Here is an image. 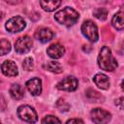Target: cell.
I'll use <instances>...</instances> for the list:
<instances>
[{
	"label": "cell",
	"instance_id": "23",
	"mask_svg": "<svg viewBox=\"0 0 124 124\" xmlns=\"http://www.w3.org/2000/svg\"><path fill=\"white\" fill-rule=\"evenodd\" d=\"M114 104L120 109H124V97H119L118 99H116L115 102H114Z\"/></svg>",
	"mask_w": 124,
	"mask_h": 124
},
{
	"label": "cell",
	"instance_id": "8",
	"mask_svg": "<svg viewBox=\"0 0 124 124\" xmlns=\"http://www.w3.org/2000/svg\"><path fill=\"white\" fill-rule=\"evenodd\" d=\"M78 79L73 76H69L57 83V88L59 90L71 92V91H75L78 88Z\"/></svg>",
	"mask_w": 124,
	"mask_h": 124
},
{
	"label": "cell",
	"instance_id": "14",
	"mask_svg": "<svg viewBox=\"0 0 124 124\" xmlns=\"http://www.w3.org/2000/svg\"><path fill=\"white\" fill-rule=\"evenodd\" d=\"M111 24L117 30L124 29V12L120 11L116 13L111 19Z\"/></svg>",
	"mask_w": 124,
	"mask_h": 124
},
{
	"label": "cell",
	"instance_id": "3",
	"mask_svg": "<svg viewBox=\"0 0 124 124\" xmlns=\"http://www.w3.org/2000/svg\"><path fill=\"white\" fill-rule=\"evenodd\" d=\"M17 115L21 120L27 123H30V124H33L38 120V115H37L36 110L28 105H23V106L18 107Z\"/></svg>",
	"mask_w": 124,
	"mask_h": 124
},
{
	"label": "cell",
	"instance_id": "2",
	"mask_svg": "<svg viewBox=\"0 0 124 124\" xmlns=\"http://www.w3.org/2000/svg\"><path fill=\"white\" fill-rule=\"evenodd\" d=\"M78 17H79L78 13L70 7H66L54 15L55 20L61 25H64L67 27L74 25L78 20Z\"/></svg>",
	"mask_w": 124,
	"mask_h": 124
},
{
	"label": "cell",
	"instance_id": "13",
	"mask_svg": "<svg viewBox=\"0 0 124 124\" xmlns=\"http://www.w3.org/2000/svg\"><path fill=\"white\" fill-rule=\"evenodd\" d=\"M53 36H54V33L49 28H41L36 33V38L42 43L49 42L53 38Z\"/></svg>",
	"mask_w": 124,
	"mask_h": 124
},
{
	"label": "cell",
	"instance_id": "17",
	"mask_svg": "<svg viewBox=\"0 0 124 124\" xmlns=\"http://www.w3.org/2000/svg\"><path fill=\"white\" fill-rule=\"evenodd\" d=\"M46 68L47 71L54 73V74H60L63 71L61 64L59 62H56V61H49L48 63H46Z\"/></svg>",
	"mask_w": 124,
	"mask_h": 124
},
{
	"label": "cell",
	"instance_id": "9",
	"mask_svg": "<svg viewBox=\"0 0 124 124\" xmlns=\"http://www.w3.org/2000/svg\"><path fill=\"white\" fill-rule=\"evenodd\" d=\"M2 73L7 77H16L18 75L16 64L12 60H6L1 65Z\"/></svg>",
	"mask_w": 124,
	"mask_h": 124
},
{
	"label": "cell",
	"instance_id": "7",
	"mask_svg": "<svg viewBox=\"0 0 124 124\" xmlns=\"http://www.w3.org/2000/svg\"><path fill=\"white\" fill-rule=\"evenodd\" d=\"M32 45H33L32 39L29 36H23V37L19 38L16 42V44H15V50L17 53H20V54L26 53V52H28L31 49Z\"/></svg>",
	"mask_w": 124,
	"mask_h": 124
},
{
	"label": "cell",
	"instance_id": "15",
	"mask_svg": "<svg viewBox=\"0 0 124 124\" xmlns=\"http://www.w3.org/2000/svg\"><path fill=\"white\" fill-rule=\"evenodd\" d=\"M10 95L15 100H20L24 95V90L19 84L14 83L10 88Z\"/></svg>",
	"mask_w": 124,
	"mask_h": 124
},
{
	"label": "cell",
	"instance_id": "6",
	"mask_svg": "<svg viewBox=\"0 0 124 124\" xmlns=\"http://www.w3.org/2000/svg\"><path fill=\"white\" fill-rule=\"evenodd\" d=\"M25 26H26L25 20L19 16L11 17L5 24V27H6L7 31L10 32V33L20 32L25 28Z\"/></svg>",
	"mask_w": 124,
	"mask_h": 124
},
{
	"label": "cell",
	"instance_id": "19",
	"mask_svg": "<svg viewBox=\"0 0 124 124\" xmlns=\"http://www.w3.org/2000/svg\"><path fill=\"white\" fill-rule=\"evenodd\" d=\"M11 50V43L6 40V39H2L0 42V53L1 55H5L8 52H10Z\"/></svg>",
	"mask_w": 124,
	"mask_h": 124
},
{
	"label": "cell",
	"instance_id": "21",
	"mask_svg": "<svg viewBox=\"0 0 124 124\" xmlns=\"http://www.w3.org/2000/svg\"><path fill=\"white\" fill-rule=\"evenodd\" d=\"M33 67H34L33 58L32 57H26L22 63V68L25 71H31V70H33Z\"/></svg>",
	"mask_w": 124,
	"mask_h": 124
},
{
	"label": "cell",
	"instance_id": "24",
	"mask_svg": "<svg viewBox=\"0 0 124 124\" xmlns=\"http://www.w3.org/2000/svg\"><path fill=\"white\" fill-rule=\"evenodd\" d=\"M66 124H84L83 121L81 119H78V118H73V119H70L66 122Z\"/></svg>",
	"mask_w": 124,
	"mask_h": 124
},
{
	"label": "cell",
	"instance_id": "12",
	"mask_svg": "<svg viewBox=\"0 0 124 124\" xmlns=\"http://www.w3.org/2000/svg\"><path fill=\"white\" fill-rule=\"evenodd\" d=\"M94 83L101 89L107 90L109 87V79L104 74H97L93 78Z\"/></svg>",
	"mask_w": 124,
	"mask_h": 124
},
{
	"label": "cell",
	"instance_id": "18",
	"mask_svg": "<svg viewBox=\"0 0 124 124\" xmlns=\"http://www.w3.org/2000/svg\"><path fill=\"white\" fill-rule=\"evenodd\" d=\"M93 16L100 20H105L108 16V10L106 8H96L93 11Z\"/></svg>",
	"mask_w": 124,
	"mask_h": 124
},
{
	"label": "cell",
	"instance_id": "5",
	"mask_svg": "<svg viewBox=\"0 0 124 124\" xmlns=\"http://www.w3.org/2000/svg\"><path fill=\"white\" fill-rule=\"evenodd\" d=\"M90 116L91 120L95 124H107L111 119V114L108 110H105L100 108H93L90 112Z\"/></svg>",
	"mask_w": 124,
	"mask_h": 124
},
{
	"label": "cell",
	"instance_id": "10",
	"mask_svg": "<svg viewBox=\"0 0 124 124\" xmlns=\"http://www.w3.org/2000/svg\"><path fill=\"white\" fill-rule=\"evenodd\" d=\"M28 91L33 96H38L42 92V81L39 78H33L26 81L25 83Z\"/></svg>",
	"mask_w": 124,
	"mask_h": 124
},
{
	"label": "cell",
	"instance_id": "1",
	"mask_svg": "<svg viewBox=\"0 0 124 124\" xmlns=\"http://www.w3.org/2000/svg\"><path fill=\"white\" fill-rule=\"evenodd\" d=\"M99 67L107 72H112L117 68V62L111 54V50L108 46H103L98 56Z\"/></svg>",
	"mask_w": 124,
	"mask_h": 124
},
{
	"label": "cell",
	"instance_id": "20",
	"mask_svg": "<svg viewBox=\"0 0 124 124\" xmlns=\"http://www.w3.org/2000/svg\"><path fill=\"white\" fill-rule=\"evenodd\" d=\"M42 124H61L60 120L53 115H46L43 118Z\"/></svg>",
	"mask_w": 124,
	"mask_h": 124
},
{
	"label": "cell",
	"instance_id": "16",
	"mask_svg": "<svg viewBox=\"0 0 124 124\" xmlns=\"http://www.w3.org/2000/svg\"><path fill=\"white\" fill-rule=\"evenodd\" d=\"M61 1H54V0H49V1H40V5L41 7L46 11V12H52L54 10H56L60 5H61Z\"/></svg>",
	"mask_w": 124,
	"mask_h": 124
},
{
	"label": "cell",
	"instance_id": "11",
	"mask_svg": "<svg viewBox=\"0 0 124 124\" xmlns=\"http://www.w3.org/2000/svg\"><path fill=\"white\" fill-rule=\"evenodd\" d=\"M46 53L48 54L49 57H51L53 59H59L64 55L65 48L60 44H52L47 47Z\"/></svg>",
	"mask_w": 124,
	"mask_h": 124
},
{
	"label": "cell",
	"instance_id": "25",
	"mask_svg": "<svg viewBox=\"0 0 124 124\" xmlns=\"http://www.w3.org/2000/svg\"><path fill=\"white\" fill-rule=\"evenodd\" d=\"M121 88H122V90H124V79L121 82Z\"/></svg>",
	"mask_w": 124,
	"mask_h": 124
},
{
	"label": "cell",
	"instance_id": "4",
	"mask_svg": "<svg viewBox=\"0 0 124 124\" xmlns=\"http://www.w3.org/2000/svg\"><path fill=\"white\" fill-rule=\"evenodd\" d=\"M81 32L83 36L90 42H97L99 39L98 28L92 20H85L81 25Z\"/></svg>",
	"mask_w": 124,
	"mask_h": 124
},
{
	"label": "cell",
	"instance_id": "22",
	"mask_svg": "<svg viewBox=\"0 0 124 124\" xmlns=\"http://www.w3.org/2000/svg\"><path fill=\"white\" fill-rule=\"evenodd\" d=\"M86 94H87L88 98L93 99V100H97V98H100V97H101V95H100L97 91L92 90V89H88L87 92H86Z\"/></svg>",
	"mask_w": 124,
	"mask_h": 124
}]
</instances>
